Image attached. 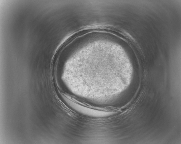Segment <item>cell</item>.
Listing matches in <instances>:
<instances>
[{
  "mask_svg": "<svg viewBox=\"0 0 181 144\" xmlns=\"http://www.w3.org/2000/svg\"><path fill=\"white\" fill-rule=\"evenodd\" d=\"M69 104L73 109L80 113L87 115L92 116H99L101 115L102 113H99L98 111L91 109L81 106L73 103L70 100L69 101Z\"/></svg>",
  "mask_w": 181,
  "mask_h": 144,
  "instance_id": "1",
  "label": "cell"
}]
</instances>
